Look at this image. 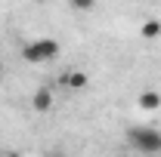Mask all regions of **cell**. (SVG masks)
<instances>
[{"instance_id": "7a4b0ae2", "label": "cell", "mask_w": 161, "mask_h": 157, "mask_svg": "<svg viewBox=\"0 0 161 157\" xmlns=\"http://www.w3.org/2000/svg\"><path fill=\"white\" fill-rule=\"evenodd\" d=\"M59 56V43L53 37H40V40H31V43H25L22 46V59L25 62H34V65H40V62H50Z\"/></svg>"}, {"instance_id": "ba28073f", "label": "cell", "mask_w": 161, "mask_h": 157, "mask_svg": "<svg viewBox=\"0 0 161 157\" xmlns=\"http://www.w3.org/2000/svg\"><path fill=\"white\" fill-rule=\"evenodd\" d=\"M3 157H22V154H19V151H6Z\"/></svg>"}, {"instance_id": "8992f818", "label": "cell", "mask_w": 161, "mask_h": 157, "mask_svg": "<svg viewBox=\"0 0 161 157\" xmlns=\"http://www.w3.org/2000/svg\"><path fill=\"white\" fill-rule=\"evenodd\" d=\"M140 34H142V37H146V40H155V37H161V22H155V19L142 22Z\"/></svg>"}, {"instance_id": "9c48e42d", "label": "cell", "mask_w": 161, "mask_h": 157, "mask_svg": "<svg viewBox=\"0 0 161 157\" xmlns=\"http://www.w3.org/2000/svg\"><path fill=\"white\" fill-rule=\"evenodd\" d=\"M50 157H68V154H62V151H53V154H50Z\"/></svg>"}, {"instance_id": "6da1fadb", "label": "cell", "mask_w": 161, "mask_h": 157, "mask_svg": "<svg viewBox=\"0 0 161 157\" xmlns=\"http://www.w3.org/2000/svg\"><path fill=\"white\" fill-rule=\"evenodd\" d=\"M127 142H130V148H136L142 154H161V129L155 126H130Z\"/></svg>"}, {"instance_id": "277c9868", "label": "cell", "mask_w": 161, "mask_h": 157, "mask_svg": "<svg viewBox=\"0 0 161 157\" xmlns=\"http://www.w3.org/2000/svg\"><path fill=\"white\" fill-rule=\"evenodd\" d=\"M87 83H90V77L84 71H65L62 74V86H68V89H87Z\"/></svg>"}, {"instance_id": "52a82bcc", "label": "cell", "mask_w": 161, "mask_h": 157, "mask_svg": "<svg viewBox=\"0 0 161 157\" xmlns=\"http://www.w3.org/2000/svg\"><path fill=\"white\" fill-rule=\"evenodd\" d=\"M71 3V9H80V13H87V9H93V3L96 0H68Z\"/></svg>"}, {"instance_id": "30bf717a", "label": "cell", "mask_w": 161, "mask_h": 157, "mask_svg": "<svg viewBox=\"0 0 161 157\" xmlns=\"http://www.w3.org/2000/svg\"><path fill=\"white\" fill-rule=\"evenodd\" d=\"M0 157H3V154H0Z\"/></svg>"}, {"instance_id": "5b68a950", "label": "cell", "mask_w": 161, "mask_h": 157, "mask_svg": "<svg viewBox=\"0 0 161 157\" xmlns=\"http://www.w3.org/2000/svg\"><path fill=\"white\" fill-rule=\"evenodd\" d=\"M136 105H140L142 111H158V108H161V96L155 93V89H146V93H140Z\"/></svg>"}, {"instance_id": "3957f363", "label": "cell", "mask_w": 161, "mask_h": 157, "mask_svg": "<svg viewBox=\"0 0 161 157\" xmlns=\"http://www.w3.org/2000/svg\"><path fill=\"white\" fill-rule=\"evenodd\" d=\"M53 102H56V93H53L50 86H40L37 93L31 96V111H37V114H47V111L53 108Z\"/></svg>"}]
</instances>
